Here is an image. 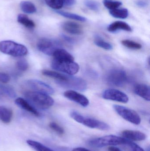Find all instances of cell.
<instances>
[{
	"instance_id": "25",
	"label": "cell",
	"mask_w": 150,
	"mask_h": 151,
	"mask_svg": "<svg viewBox=\"0 0 150 151\" xmlns=\"http://www.w3.org/2000/svg\"><path fill=\"white\" fill-rule=\"evenodd\" d=\"M110 14L117 18L125 19L128 16V11L126 9H115L110 10Z\"/></svg>"
},
{
	"instance_id": "21",
	"label": "cell",
	"mask_w": 150,
	"mask_h": 151,
	"mask_svg": "<svg viewBox=\"0 0 150 151\" xmlns=\"http://www.w3.org/2000/svg\"><path fill=\"white\" fill-rule=\"evenodd\" d=\"M18 22L29 29H32L35 27V24L33 20H31L26 15L20 14L18 16Z\"/></svg>"
},
{
	"instance_id": "8",
	"label": "cell",
	"mask_w": 150,
	"mask_h": 151,
	"mask_svg": "<svg viewBox=\"0 0 150 151\" xmlns=\"http://www.w3.org/2000/svg\"><path fill=\"white\" fill-rule=\"evenodd\" d=\"M63 88L84 91L87 88L86 82L81 78L70 75L68 81L59 84Z\"/></svg>"
},
{
	"instance_id": "35",
	"label": "cell",
	"mask_w": 150,
	"mask_h": 151,
	"mask_svg": "<svg viewBox=\"0 0 150 151\" xmlns=\"http://www.w3.org/2000/svg\"><path fill=\"white\" fill-rule=\"evenodd\" d=\"M10 80V76L5 73L0 72V82L3 83H7Z\"/></svg>"
},
{
	"instance_id": "7",
	"label": "cell",
	"mask_w": 150,
	"mask_h": 151,
	"mask_svg": "<svg viewBox=\"0 0 150 151\" xmlns=\"http://www.w3.org/2000/svg\"><path fill=\"white\" fill-rule=\"evenodd\" d=\"M53 69L69 75L76 74L79 70L78 64L73 62H59L53 59L51 63Z\"/></svg>"
},
{
	"instance_id": "3",
	"label": "cell",
	"mask_w": 150,
	"mask_h": 151,
	"mask_svg": "<svg viewBox=\"0 0 150 151\" xmlns=\"http://www.w3.org/2000/svg\"><path fill=\"white\" fill-rule=\"evenodd\" d=\"M127 141L128 140L123 137L109 135L92 139L89 141L88 144L94 148H102L107 146L126 145Z\"/></svg>"
},
{
	"instance_id": "4",
	"label": "cell",
	"mask_w": 150,
	"mask_h": 151,
	"mask_svg": "<svg viewBox=\"0 0 150 151\" xmlns=\"http://www.w3.org/2000/svg\"><path fill=\"white\" fill-rule=\"evenodd\" d=\"M107 83L116 87H122L127 81L128 76L125 71L122 69H114L111 70L106 76Z\"/></svg>"
},
{
	"instance_id": "6",
	"label": "cell",
	"mask_w": 150,
	"mask_h": 151,
	"mask_svg": "<svg viewBox=\"0 0 150 151\" xmlns=\"http://www.w3.org/2000/svg\"><path fill=\"white\" fill-rule=\"evenodd\" d=\"M113 108L117 113L125 120L134 125H139L141 123V117L134 110L119 105H114Z\"/></svg>"
},
{
	"instance_id": "39",
	"label": "cell",
	"mask_w": 150,
	"mask_h": 151,
	"mask_svg": "<svg viewBox=\"0 0 150 151\" xmlns=\"http://www.w3.org/2000/svg\"><path fill=\"white\" fill-rule=\"evenodd\" d=\"M108 150L109 151H122L119 148L113 146L108 147Z\"/></svg>"
},
{
	"instance_id": "23",
	"label": "cell",
	"mask_w": 150,
	"mask_h": 151,
	"mask_svg": "<svg viewBox=\"0 0 150 151\" xmlns=\"http://www.w3.org/2000/svg\"><path fill=\"white\" fill-rule=\"evenodd\" d=\"M20 7L24 13L27 14H32L37 10L35 5L29 1H22L20 2Z\"/></svg>"
},
{
	"instance_id": "11",
	"label": "cell",
	"mask_w": 150,
	"mask_h": 151,
	"mask_svg": "<svg viewBox=\"0 0 150 151\" xmlns=\"http://www.w3.org/2000/svg\"><path fill=\"white\" fill-rule=\"evenodd\" d=\"M64 96L68 99L74 101L83 107H86L90 104L89 99L82 94L74 90H68L63 94Z\"/></svg>"
},
{
	"instance_id": "30",
	"label": "cell",
	"mask_w": 150,
	"mask_h": 151,
	"mask_svg": "<svg viewBox=\"0 0 150 151\" xmlns=\"http://www.w3.org/2000/svg\"><path fill=\"white\" fill-rule=\"evenodd\" d=\"M49 127L52 130H53L56 134L60 135H62L64 134V130L63 128L61 126L55 122H50L49 124Z\"/></svg>"
},
{
	"instance_id": "1",
	"label": "cell",
	"mask_w": 150,
	"mask_h": 151,
	"mask_svg": "<svg viewBox=\"0 0 150 151\" xmlns=\"http://www.w3.org/2000/svg\"><path fill=\"white\" fill-rule=\"evenodd\" d=\"M24 96L33 106L41 110L48 109L53 106L54 99L49 95L36 91H26Z\"/></svg>"
},
{
	"instance_id": "10",
	"label": "cell",
	"mask_w": 150,
	"mask_h": 151,
	"mask_svg": "<svg viewBox=\"0 0 150 151\" xmlns=\"http://www.w3.org/2000/svg\"><path fill=\"white\" fill-rule=\"evenodd\" d=\"M26 85L36 91L52 95L54 93L53 89L45 83L35 79L28 80L26 82Z\"/></svg>"
},
{
	"instance_id": "12",
	"label": "cell",
	"mask_w": 150,
	"mask_h": 151,
	"mask_svg": "<svg viewBox=\"0 0 150 151\" xmlns=\"http://www.w3.org/2000/svg\"><path fill=\"white\" fill-rule=\"evenodd\" d=\"M82 124L88 127L102 131H107L110 129V126L108 124L92 118H85Z\"/></svg>"
},
{
	"instance_id": "31",
	"label": "cell",
	"mask_w": 150,
	"mask_h": 151,
	"mask_svg": "<svg viewBox=\"0 0 150 151\" xmlns=\"http://www.w3.org/2000/svg\"><path fill=\"white\" fill-rule=\"evenodd\" d=\"M17 68L21 71H26L29 67V65L26 60L24 59H20L16 64Z\"/></svg>"
},
{
	"instance_id": "13",
	"label": "cell",
	"mask_w": 150,
	"mask_h": 151,
	"mask_svg": "<svg viewBox=\"0 0 150 151\" xmlns=\"http://www.w3.org/2000/svg\"><path fill=\"white\" fill-rule=\"evenodd\" d=\"M62 28L66 32L73 35H81L83 32L82 27L80 24L71 21L63 23Z\"/></svg>"
},
{
	"instance_id": "14",
	"label": "cell",
	"mask_w": 150,
	"mask_h": 151,
	"mask_svg": "<svg viewBox=\"0 0 150 151\" xmlns=\"http://www.w3.org/2000/svg\"><path fill=\"white\" fill-rule=\"evenodd\" d=\"M121 135L123 138L129 141H144L146 138V135L144 133L135 130H124L122 132Z\"/></svg>"
},
{
	"instance_id": "18",
	"label": "cell",
	"mask_w": 150,
	"mask_h": 151,
	"mask_svg": "<svg viewBox=\"0 0 150 151\" xmlns=\"http://www.w3.org/2000/svg\"><path fill=\"white\" fill-rule=\"evenodd\" d=\"M42 74L45 76L54 79L58 84L68 81L70 76L48 70H43L42 71Z\"/></svg>"
},
{
	"instance_id": "24",
	"label": "cell",
	"mask_w": 150,
	"mask_h": 151,
	"mask_svg": "<svg viewBox=\"0 0 150 151\" xmlns=\"http://www.w3.org/2000/svg\"><path fill=\"white\" fill-rule=\"evenodd\" d=\"M94 42L95 45L101 48L107 50H112L113 49L112 45L111 44V43L104 40L100 36H96Z\"/></svg>"
},
{
	"instance_id": "37",
	"label": "cell",
	"mask_w": 150,
	"mask_h": 151,
	"mask_svg": "<svg viewBox=\"0 0 150 151\" xmlns=\"http://www.w3.org/2000/svg\"><path fill=\"white\" fill-rule=\"evenodd\" d=\"M136 4L140 7H145L147 5V3L144 1H138L136 2Z\"/></svg>"
},
{
	"instance_id": "34",
	"label": "cell",
	"mask_w": 150,
	"mask_h": 151,
	"mask_svg": "<svg viewBox=\"0 0 150 151\" xmlns=\"http://www.w3.org/2000/svg\"><path fill=\"white\" fill-rule=\"evenodd\" d=\"M126 145L130 148V151H145L139 145L129 140H128Z\"/></svg>"
},
{
	"instance_id": "28",
	"label": "cell",
	"mask_w": 150,
	"mask_h": 151,
	"mask_svg": "<svg viewBox=\"0 0 150 151\" xmlns=\"http://www.w3.org/2000/svg\"><path fill=\"white\" fill-rule=\"evenodd\" d=\"M103 2L105 7L110 10L118 9L122 4L121 2L113 0H104Z\"/></svg>"
},
{
	"instance_id": "5",
	"label": "cell",
	"mask_w": 150,
	"mask_h": 151,
	"mask_svg": "<svg viewBox=\"0 0 150 151\" xmlns=\"http://www.w3.org/2000/svg\"><path fill=\"white\" fill-rule=\"evenodd\" d=\"M62 44L59 41L47 38L41 39L37 43V47L41 52L48 55L53 56L59 49L62 48Z\"/></svg>"
},
{
	"instance_id": "32",
	"label": "cell",
	"mask_w": 150,
	"mask_h": 151,
	"mask_svg": "<svg viewBox=\"0 0 150 151\" xmlns=\"http://www.w3.org/2000/svg\"><path fill=\"white\" fill-rule=\"evenodd\" d=\"M84 4L86 7L92 10L97 11L99 9V4L95 1L92 0H85Z\"/></svg>"
},
{
	"instance_id": "22",
	"label": "cell",
	"mask_w": 150,
	"mask_h": 151,
	"mask_svg": "<svg viewBox=\"0 0 150 151\" xmlns=\"http://www.w3.org/2000/svg\"><path fill=\"white\" fill-rule=\"evenodd\" d=\"M26 142L30 147L36 151H55L37 141L29 139Z\"/></svg>"
},
{
	"instance_id": "9",
	"label": "cell",
	"mask_w": 150,
	"mask_h": 151,
	"mask_svg": "<svg viewBox=\"0 0 150 151\" xmlns=\"http://www.w3.org/2000/svg\"><path fill=\"white\" fill-rule=\"evenodd\" d=\"M102 97L107 100H112L124 104L129 101L128 96L127 94L115 89L106 90L102 94Z\"/></svg>"
},
{
	"instance_id": "15",
	"label": "cell",
	"mask_w": 150,
	"mask_h": 151,
	"mask_svg": "<svg viewBox=\"0 0 150 151\" xmlns=\"http://www.w3.org/2000/svg\"><path fill=\"white\" fill-rule=\"evenodd\" d=\"M15 104L18 106L20 107L25 111H27L28 112L31 113L36 117H40V114L39 112L34 108V106L30 104L26 100H25L22 98H18L15 100Z\"/></svg>"
},
{
	"instance_id": "19",
	"label": "cell",
	"mask_w": 150,
	"mask_h": 151,
	"mask_svg": "<svg viewBox=\"0 0 150 151\" xmlns=\"http://www.w3.org/2000/svg\"><path fill=\"white\" fill-rule=\"evenodd\" d=\"M119 30H124L127 32L132 31L131 27L126 22L122 21H115L112 23L107 27V30L110 32H114Z\"/></svg>"
},
{
	"instance_id": "16",
	"label": "cell",
	"mask_w": 150,
	"mask_h": 151,
	"mask_svg": "<svg viewBox=\"0 0 150 151\" xmlns=\"http://www.w3.org/2000/svg\"><path fill=\"white\" fill-rule=\"evenodd\" d=\"M53 60L59 62H73L75 60L72 55L62 48L57 50L53 54Z\"/></svg>"
},
{
	"instance_id": "20",
	"label": "cell",
	"mask_w": 150,
	"mask_h": 151,
	"mask_svg": "<svg viewBox=\"0 0 150 151\" xmlns=\"http://www.w3.org/2000/svg\"><path fill=\"white\" fill-rule=\"evenodd\" d=\"M13 113L9 108L0 106V120L5 124H9L12 119Z\"/></svg>"
},
{
	"instance_id": "26",
	"label": "cell",
	"mask_w": 150,
	"mask_h": 151,
	"mask_svg": "<svg viewBox=\"0 0 150 151\" xmlns=\"http://www.w3.org/2000/svg\"><path fill=\"white\" fill-rule=\"evenodd\" d=\"M56 12L59 15L70 19H74V20H77V21H81V22H85L86 21V19L84 17L79 16L77 14H74V13H70V12H65L61 11H57Z\"/></svg>"
},
{
	"instance_id": "27",
	"label": "cell",
	"mask_w": 150,
	"mask_h": 151,
	"mask_svg": "<svg viewBox=\"0 0 150 151\" xmlns=\"http://www.w3.org/2000/svg\"><path fill=\"white\" fill-rule=\"evenodd\" d=\"M122 44L126 47L130 49L138 50L142 48V45L140 43L134 41L129 40H123L122 41Z\"/></svg>"
},
{
	"instance_id": "36",
	"label": "cell",
	"mask_w": 150,
	"mask_h": 151,
	"mask_svg": "<svg viewBox=\"0 0 150 151\" xmlns=\"http://www.w3.org/2000/svg\"><path fill=\"white\" fill-rule=\"evenodd\" d=\"M63 1L64 5L68 6H72L75 3V0H63Z\"/></svg>"
},
{
	"instance_id": "33",
	"label": "cell",
	"mask_w": 150,
	"mask_h": 151,
	"mask_svg": "<svg viewBox=\"0 0 150 151\" xmlns=\"http://www.w3.org/2000/svg\"><path fill=\"white\" fill-rule=\"evenodd\" d=\"M70 116L72 119L78 123L82 124L85 117L81 114L75 111H73L70 113Z\"/></svg>"
},
{
	"instance_id": "2",
	"label": "cell",
	"mask_w": 150,
	"mask_h": 151,
	"mask_svg": "<svg viewBox=\"0 0 150 151\" xmlns=\"http://www.w3.org/2000/svg\"><path fill=\"white\" fill-rule=\"evenodd\" d=\"M0 50L4 54L15 57H22L28 53V50L25 46L11 40L1 42Z\"/></svg>"
},
{
	"instance_id": "29",
	"label": "cell",
	"mask_w": 150,
	"mask_h": 151,
	"mask_svg": "<svg viewBox=\"0 0 150 151\" xmlns=\"http://www.w3.org/2000/svg\"><path fill=\"white\" fill-rule=\"evenodd\" d=\"M46 4L54 9H60L63 6V0H45Z\"/></svg>"
},
{
	"instance_id": "38",
	"label": "cell",
	"mask_w": 150,
	"mask_h": 151,
	"mask_svg": "<svg viewBox=\"0 0 150 151\" xmlns=\"http://www.w3.org/2000/svg\"><path fill=\"white\" fill-rule=\"evenodd\" d=\"M72 151H91L88 149H85L83 147H77L73 149Z\"/></svg>"
},
{
	"instance_id": "17",
	"label": "cell",
	"mask_w": 150,
	"mask_h": 151,
	"mask_svg": "<svg viewBox=\"0 0 150 151\" xmlns=\"http://www.w3.org/2000/svg\"><path fill=\"white\" fill-rule=\"evenodd\" d=\"M134 91L136 94L146 101L150 100L149 86L145 84H137L135 86Z\"/></svg>"
}]
</instances>
